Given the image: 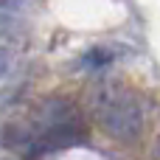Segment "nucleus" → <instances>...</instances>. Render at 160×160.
<instances>
[{
	"instance_id": "nucleus-4",
	"label": "nucleus",
	"mask_w": 160,
	"mask_h": 160,
	"mask_svg": "<svg viewBox=\"0 0 160 160\" xmlns=\"http://www.w3.org/2000/svg\"><path fill=\"white\" fill-rule=\"evenodd\" d=\"M8 68H11V51L0 45V79L8 73Z\"/></svg>"
},
{
	"instance_id": "nucleus-3",
	"label": "nucleus",
	"mask_w": 160,
	"mask_h": 160,
	"mask_svg": "<svg viewBox=\"0 0 160 160\" xmlns=\"http://www.w3.org/2000/svg\"><path fill=\"white\" fill-rule=\"evenodd\" d=\"M84 62H87V65H110V62H112V53H110L107 48H96V51H90V53L84 56Z\"/></svg>"
},
{
	"instance_id": "nucleus-2",
	"label": "nucleus",
	"mask_w": 160,
	"mask_h": 160,
	"mask_svg": "<svg viewBox=\"0 0 160 160\" xmlns=\"http://www.w3.org/2000/svg\"><path fill=\"white\" fill-rule=\"evenodd\" d=\"M82 141H87V127L70 107H59L53 112V118L48 121V127L42 129V135L34 141V146L39 152H53V149L76 146Z\"/></svg>"
},
{
	"instance_id": "nucleus-1",
	"label": "nucleus",
	"mask_w": 160,
	"mask_h": 160,
	"mask_svg": "<svg viewBox=\"0 0 160 160\" xmlns=\"http://www.w3.org/2000/svg\"><path fill=\"white\" fill-rule=\"evenodd\" d=\"M96 115L104 132H110L118 141H135L143 129V107L129 93L107 90L96 101Z\"/></svg>"
}]
</instances>
